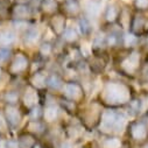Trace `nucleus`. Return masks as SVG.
<instances>
[{"label": "nucleus", "mask_w": 148, "mask_h": 148, "mask_svg": "<svg viewBox=\"0 0 148 148\" xmlns=\"http://www.w3.org/2000/svg\"><path fill=\"white\" fill-rule=\"evenodd\" d=\"M104 108L119 110L126 107L134 97L131 85L119 78H104L93 96Z\"/></svg>", "instance_id": "f257e3e1"}, {"label": "nucleus", "mask_w": 148, "mask_h": 148, "mask_svg": "<svg viewBox=\"0 0 148 148\" xmlns=\"http://www.w3.org/2000/svg\"><path fill=\"white\" fill-rule=\"evenodd\" d=\"M112 55L114 70L123 77L135 78L139 76L143 65L142 53L139 48L135 49H119Z\"/></svg>", "instance_id": "f03ea898"}, {"label": "nucleus", "mask_w": 148, "mask_h": 148, "mask_svg": "<svg viewBox=\"0 0 148 148\" xmlns=\"http://www.w3.org/2000/svg\"><path fill=\"white\" fill-rule=\"evenodd\" d=\"M32 69V53L21 47L14 49V53L5 66V71L11 79H26Z\"/></svg>", "instance_id": "7ed1b4c3"}, {"label": "nucleus", "mask_w": 148, "mask_h": 148, "mask_svg": "<svg viewBox=\"0 0 148 148\" xmlns=\"http://www.w3.org/2000/svg\"><path fill=\"white\" fill-rule=\"evenodd\" d=\"M128 126V119L125 112L120 110L113 108H104L101 119L99 123L100 132L105 134L121 133Z\"/></svg>", "instance_id": "20e7f679"}, {"label": "nucleus", "mask_w": 148, "mask_h": 148, "mask_svg": "<svg viewBox=\"0 0 148 148\" xmlns=\"http://www.w3.org/2000/svg\"><path fill=\"white\" fill-rule=\"evenodd\" d=\"M38 5L39 4L35 5V4L14 0L8 7V22L11 21L29 22V23L38 22V19L40 18Z\"/></svg>", "instance_id": "39448f33"}, {"label": "nucleus", "mask_w": 148, "mask_h": 148, "mask_svg": "<svg viewBox=\"0 0 148 148\" xmlns=\"http://www.w3.org/2000/svg\"><path fill=\"white\" fill-rule=\"evenodd\" d=\"M103 111H104L103 105L95 97H91L90 99H88V101L85 104H83L81 106L77 116L81 119L82 126H84L85 128H89V130H91V128L93 130L99 126Z\"/></svg>", "instance_id": "423d86ee"}, {"label": "nucleus", "mask_w": 148, "mask_h": 148, "mask_svg": "<svg viewBox=\"0 0 148 148\" xmlns=\"http://www.w3.org/2000/svg\"><path fill=\"white\" fill-rule=\"evenodd\" d=\"M43 39V30L39 27L38 22L28 25L20 34H19V47L25 50L33 53L38 45Z\"/></svg>", "instance_id": "0eeeda50"}, {"label": "nucleus", "mask_w": 148, "mask_h": 148, "mask_svg": "<svg viewBox=\"0 0 148 148\" xmlns=\"http://www.w3.org/2000/svg\"><path fill=\"white\" fill-rule=\"evenodd\" d=\"M61 97L69 99L73 103H76L78 105H83L88 101V99H90V97L88 96L82 82L79 79H68L65 81L62 91L60 93Z\"/></svg>", "instance_id": "6e6552de"}, {"label": "nucleus", "mask_w": 148, "mask_h": 148, "mask_svg": "<svg viewBox=\"0 0 148 148\" xmlns=\"http://www.w3.org/2000/svg\"><path fill=\"white\" fill-rule=\"evenodd\" d=\"M121 5L123 4H120L119 1H116V0L107 1L104 5L101 15L99 18L98 28L106 29V28H110V27L117 26L119 14H120V10H121Z\"/></svg>", "instance_id": "1a4fd4ad"}, {"label": "nucleus", "mask_w": 148, "mask_h": 148, "mask_svg": "<svg viewBox=\"0 0 148 148\" xmlns=\"http://www.w3.org/2000/svg\"><path fill=\"white\" fill-rule=\"evenodd\" d=\"M41 104H42V93L26 83L21 90V99H20V107L23 110L25 116L26 112H28L30 108Z\"/></svg>", "instance_id": "9d476101"}, {"label": "nucleus", "mask_w": 148, "mask_h": 148, "mask_svg": "<svg viewBox=\"0 0 148 148\" xmlns=\"http://www.w3.org/2000/svg\"><path fill=\"white\" fill-rule=\"evenodd\" d=\"M32 55L49 64L56 57V39L43 38L42 41L38 45V47L35 48V50L32 53Z\"/></svg>", "instance_id": "9b49d317"}, {"label": "nucleus", "mask_w": 148, "mask_h": 148, "mask_svg": "<svg viewBox=\"0 0 148 148\" xmlns=\"http://www.w3.org/2000/svg\"><path fill=\"white\" fill-rule=\"evenodd\" d=\"M3 114L7 128L18 130L23 121L25 112L20 105H3Z\"/></svg>", "instance_id": "f8f14e48"}, {"label": "nucleus", "mask_w": 148, "mask_h": 148, "mask_svg": "<svg viewBox=\"0 0 148 148\" xmlns=\"http://www.w3.org/2000/svg\"><path fill=\"white\" fill-rule=\"evenodd\" d=\"M90 72L93 77L101 78L106 72V69L110 64V53L105 54H91L88 58Z\"/></svg>", "instance_id": "ddd939ff"}, {"label": "nucleus", "mask_w": 148, "mask_h": 148, "mask_svg": "<svg viewBox=\"0 0 148 148\" xmlns=\"http://www.w3.org/2000/svg\"><path fill=\"white\" fill-rule=\"evenodd\" d=\"M65 83V78L61 69L57 65H51L48 68V81H47V92L54 95V96H60L62 88Z\"/></svg>", "instance_id": "4468645a"}, {"label": "nucleus", "mask_w": 148, "mask_h": 148, "mask_svg": "<svg viewBox=\"0 0 148 148\" xmlns=\"http://www.w3.org/2000/svg\"><path fill=\"white\" fill-rule=\"evenodd\" d=\"M60 13H62L69 22L76 21L83 15L82 0H62L60 3Z\"/></svg>", "instance_id": "2eb2a0df"}, {"label": "nucleus", "mask_w": 148, "mask_h": 148, "mask_svg": "<svg viewBox=\"0 0 148 148\" xmlns=\"http://www.w3.org/2000/svg\"><path fill=\"white\" fill-rule=\"evenodd\" d=\"M46 27L49 30V33L53 35V38L55 39H60L61 35L64 33V30L66 29V27L69 26V20L62 14V13H56L54 15H51L50 18H48L46 21Z\"/></svg>", "instance_id": "dca6fc26"}, {"label": "nucleus", "mask_w": 148, "mask_h": 148, "mask_svg": "<svg viewBox=\"0 0 148 148\" xmlns=\"http://www.w3.org/2000/svg\"><path fill=\"white\" fill-rule=\"evenodd\" d=\"M19 33L10 25L5 23L0 26V47L4 48H18Z\"/></svg>", "instance_id": "f3484780"}, {"label": "nucleus", "mask_w": 148, "mask_h": 148, "mask_svg": "<svg viewBox=\"0 0 148 148\" xmlns=\"http://www.w3.org/2000/svg\"><path fill=\"white\" fill-rule=\"evenodd\" d=\"M72 23L78 30L82 40L84 41H89L92 38V35L95 34V32L98 29V25L91 19H89L88 16H85L84 14L81 18H78L76 21H73Z\"/></svg>", "instance_id": "a211bd4d"}, {"label": "nucleus", "mask_w": 148, "mask_h": 148, "mask_svg": "<svg viewBox=\"0 0 148 148\" xmlns=\"http://www.w3.org/2000/svg\"><path fill=\"white\" fill-rule=\"evenodd\" d=\"M47 81H48V69L33 71L26 77V83L41 93L47 92Z\"/></svg>", "instance_id": "6ab92c4d"}, {"label": "nucleus", "mask_w": 148, "mask_h": 148, "mask_svg": "<svg viewBox=\"0 0 148 148\" xmlns=\"http://www.w3.org/2000/svg\"><path fill=\"white\" fill-rule=\"evenodd\" d=\"M42 120L48 125V124H54L56 123L62 113V110L57 104V99L51 100V101H46L42 103Z\"/></svg>", "instance_id": "aec40b11"}, {"label": "nucleus", "mask_w": 148, "mask_h": 148, "mask_svg": "<svg viewBox=\"0 0 148 148\" xmlns=\"http://www.w3.org/2000/svg\"><path fill=\"white\" fill-rule=\"evenodd\" d=\"M82 5H83V14L89 19H91L92 21L97 22L98 25L99 18L104 8L103 0H82Z\"/></svg>", "instance_id": "412c9836"}, {"label": "nucleus", "mask_w": 148, "mask_h": 148, "mask_svg": "<svg viewBox=\"0 0 148 148\" xmlns=\"http://www.w3.org/2000/svg\"><path fill=\"white\" fill-rule=\"evenodd\" d=\"M90 48H91V54H105L108 53L107 47H106V34L105 30L101 28H98L92 38L89 40Z\"/></svg>", "instance_id": "4be33fe9"}, {"label": "nucleus", "mask_w": 148, "mask_h": 148, "mask_svg": "<svg viewBox=\"0 0 148 148\" xmlns=\"http://www.w3.org/2000/svg\"><path fill=\"white\" fill-rule=\"evenodd\" d=\"M130 134L135 141H143L148 136V121L147 118H140L128 125Z\"/></svg>", "instance_id": "5701e85b"}, {"label": "nucleus", "mask_w": 148, "mask_h": 148, "mask_svg": "<svg viewBox=\"0 0 148 148\" xmlns=\"http://www.w3.org/2000/svg\"><path fill=\"white\" fill-rule=\"evenodd\" d=\"M128 32L133 33L139 38H142L143 34L148 32V18L145 15V13L134 12Z\"/></svg>", "instance_id": "b1692460"}, {"label": "nucleus", "mask_w": 148, "mask_h": 148, "mask_svg": "<svg viewBox=\"0 0 148 148\" xmlns=\"http://www.w3.org/2000/svg\"><path fill=\"white\" fill-rule=\"evenodd\" d=\"M60 40L65 47H78L81 45V42L83 41L78 30L73 26V23H69V26L66 27L64 33L61 35Z\"/></svg>", "instance_id": "393cba45"}, {"label": "nucleus", "mask_w": 148, "mask_h": 148, "mask_svg": "<svg viewBox=\"0 0 148 148\" xmlns=\"http://www.w3.org/2000/svg\"><path fill=\"white\" fill-rule=\"evenodd\" d=\"M38 11L40 18L46 21L48 18L60 12V1L58 0H40L38 5Z\"/></svg>", "instance_id": "a878e982"}, {"label": "nucleus", "mask_w": 148, "mask_h": 148, "mask_svg": "<svg viewBox=\"0 0 148 148\" xmlns=\"http://www.w3.org/2000/svg\"><path fill=\"white\" fill-rule=\"evenodd\" d=\"M133 14H134V11H133L132 7H130L127 5H121V10H120L119 19H118V22H117V27L123 32H128L130 27H131Z\"/></svg>", "instance_id": "bb28decb"}, {"label": "nucleus", "mask_w": 148, "mask_h": 148, "mask_svg": "<svg viewBox=\"0 0 148 148\" xmlns=\"http://www.w3.org/2000/svg\"><path fill=\"white\" fill-rule=\"evenodd\" d=\"M57 104L61 107L62 112H64L69 116H77L79 112V108H81V105L73 103L69 99H65L61 96H57Z\"/></svg>", "instance_id": "cd10ccee"}, {"label": "nucleus", "mask_w": 148, "mask_h": 148, "mask_svg": "<svg viewBox=\"0 0 148 148\" xmlns=\"http://www.w3.org/2000/svg\"><path fill=\"white\" fill-rule=\"evenodd\" d=\"M46 127H47V124L42 120V119H39V120H27L26 123V131L33 135H41L45 133L46 131Z\"/></svg>", "instance_id": "c85d7f7f"}, {"label": "nucleus", "mask_w": 148, "mask_h": 148, "mask_svg": "<svg viewBox=\"0 0 148 148\" xmlns=\"http://www.w3.org/2000/svg\"><path fill=\"white\" fill-rule=\"evenodd\" d=\"M18 142H19V148H35L36 145H38L36 136L28 132L20 134L18 136Z\"/></svg>", "instance_id": "c756f323"}, {"label": "nucleus", "mask_w": 148, "mask_h": 148, "mask_svg": "<svg viewBox=\"0 0 148 148\" xmlns=\"http://www.w3.org/2000/svg\"><path fill=\"white\" fill-rule=\"evenodd\" d=\"M141 107H142V101L141 99L139 98H135L133 97L131 99V101L127 104L126 108H127V113L131 114V116H138L140 112H141Z\"/></svg>", "instance_id": "7c9ffc66"}, {"label": "nucleus", "mask_w": 148, "mask_h": 148, "mask_svg": "<svg viewBox=\"0 0 148 148\" xmlns=\"http://www.w3.org/2000/svg\"><path fill=\"white\" fill-rule=\"evenodd\" d=\"M15 48H4L0 47V65L6 66L7 63L10 62Z\"/></svg>", "instance_id": "2f4dec72"}, {"label": "nucleus", "mask_w": 148, "mask_h": 148, "mask_svg": "<svg viewBox=\"0 0 148 148\" xmlns=\"http://www.w3.org/2000/svg\"><path fill=\"white\" fill-rule=\"evenodd\" d=\"M101 148H121V140L118 136H108L103 140Z\"/></svg>", "instance_id": "473e14b6"}, {"label": "nucleus", "mask_w": 148, "mask_h": 148, "mask_svg": "<svg viewBox=\"0 0 148 148\" xmlns=\"http://www.w3.org/2000/svg\"><path fill=\"white\" fill-rule=\"evenodd\" d=\"M42 110H43L42 108V104L30 108L28 112H26L27 120H39V119H42Z\"/></svg>", "instance_id": "72a5a7b5"}, {"label": "nucleus", "mask_w": 148, "mask_h": 148, "mask_svg": "<svg viewBox=\"0 0 148 148\" xmlns=\"http://www.w3.org/2000/svg\"><path fill=\"white\" fill-rule=\"evenodd\" d=\"M132 8L138 13L148 12V0H132Z\"/></svg>", "instance_id": "f704fd0d"}, {"label": "nucleus", "mask_w": 148, "mask_h": 148, "mask_svg": "<svg viewBox=\"0 0 148 148\" xmlns=\"http://www.w3.org/2000/svg\"><path fill=\"white\" fill-rule=\"evenodd\" d=\"M66 132H68V136L70 139H76L81 134V128L78 126H76V125H70L66 128Z\"/></svg>", "instance_id": "c9c22d12"}, {"label": "nucleus", "mask_w": 148, "mask_h": 148, "mask_svg": "<svg viewBox=\"0 0 148 148\" xmlns=\"http://www.w3.org/2000/svg\"><path fill=\"white\" fill-rule=\"evenodd\" d=\"M4 147H5V148H19L18 138H13V139H7V140H5Z\"/></svg>", "instance_id": "e433bc0d"}, {"label": "nucleus", "mask_w": 148, "mask_h": 148, "mask_svg": "<svg viewBox=\"0 0 148 148\" xmlns=\"http://www.w3.org/2000/svg\"><path fill=\"white\" fill-rule=\"evenodd\" d=\"M7 130V125H6V121L4 119V114H3V107L0 105V132H3Z\"/></svg>", "instance_id": "4c0bfd02"}, {"label": "nucleus", "mask_w": 148, "mask_h": 148, "mask_svg": "<svg viewBox=\"0 0 148 148\" xmlns=\"http://www.w3.org/2000/svg\"><path fill=\"white\" fill-rule=\"evenodd\" d=\"M6 78H7V75H6V71H5V66L0 65V83H3Z\"/></svg>", "instance_id": "58836bf2"}, {"label": "nucleus", "mask_w": 148, "mask_h": 148, "mask_svg": "<svg viewBox=\"0 0 148 148\" xmlns=\"http://www.w3.org/2000/svg\"><path fill=\"white\" fill-rule=\"evenodd\" d=\"M57 148H73V145L69 141V140H65V141H62Z\"/></svg>", "instance_id": "ea45409f"}, {"label": "nucleus", "mask_w": 148, "mask_h": 148, "mask_svg": "<svg viewBox=\"0 0 148 148\" xmlns=\"http://www.w3.org/2000/svg\"><path fill=\"white\" fill-rule=\"evenodd\" d=\"M18 1H23V3H29V4H39V0H18Z\"/></svg>", "instance_id": "a19ab883"}, {"label": "nucleus", "mask_w": 148, "mask_h": 148, "mask_svg": "<svg viewBox=\"0 0 148 148\" xmlns=\"http://www.w3.org/2000/svg\"><path fill=\"white\" fill-rule=\"evenodd\" d=\"M145 148H148V145H146V146H145Z\"/></svg>", "instance_id": "79ce46f5"}, {"label": "nucleus", "mask_w": 148, "mask_h": 148, "mask_svg": "<svg viewBox=\"0 0 148 148\" xmlns=\"http://www.w3.org/2000/svg\"><path fill=\"white\" fill-rule=\"evenodd\" d=\"M107 1H112V0H107Z\"/></svg>", "instance_id": "37998d69"}, {"label": "nucleus", "mask_w": 148, "mask_h": 148, "mask_svg": "<svg viewBox=\"0 0 148 148\" xmlns=\"http://www.w3.org/2000/svg\"><path fill=\"white\" fill-rule=\"evenodd\" d=\"M39 1H40V0H39Z\"/></svg>", "instance_id": "c03bdc74"}]
</instances>
